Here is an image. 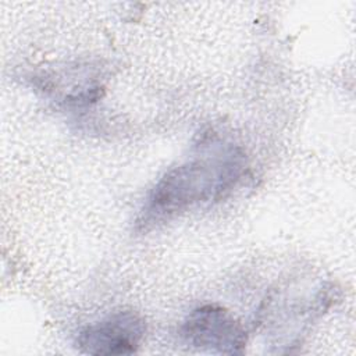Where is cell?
Wrapping results in <instances>:
<instances>
[{
  "label": "cell",
  "mask_w": 356,
  "mask_h": 356,
  "mask_svg": "<svg viewBox=\"0 0 356 356\" xmlns=\"http://www.w3.org/2000/svg\"><path fill=\"white\" fill-rule=\"evenodd\" d=\"M145 320L129 310L115 312L86 325L76 337L79 352L86 355H131L145 338Z\"/></svg>",
  "instance_id": "3"
},
{
  "label": "cell",
  "mask_w": 356,
  "mask_h": 356,
  "mask_svg": "<svg viewBox=\"0 0 356 356\" xmlns=\"http://www.w3.org/2000/svg\"><path fill=\"white\" fill-rule=\"evenodd\" d=\"M182 339L204 350L225 355H241L246 348V331L234 316L218 305H203L193 309L184 320Z\"/></svg>",
  "instance_id": "2"
},
{
  "label": "cell",
  "mask_w": 356,
  "mask_h": 356,
  "mask_svg": "<svg viewBox=\"0 0 356 356\" xmlns=\"http://www.w3.org/2000/svg\"><path fill=\"white\" fill-rule=\"evenodd\" d=\"M243 171L245 157L232 146L222 154L193 159L171 168L152 189L138 228L149 229L195 204L221 199Z\"/></svg>",
  "instance_id": "1"
}]
</instances>
